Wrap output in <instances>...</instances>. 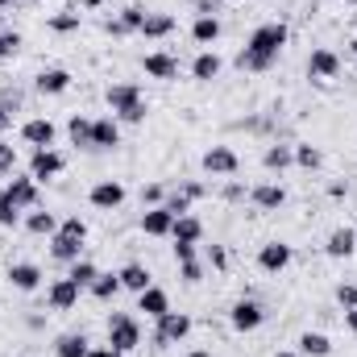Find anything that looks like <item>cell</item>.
Masks as SVG:
<instances>
[{"instance_id": "6da1fadb", "label": "cell", "mask_w": 357, "mask_h": 357, "mask_svg": "<svg viewBox=\"0 0 357 357\" xmlns=\"http://www.w3.org/2000/svg\"><path fill=\"white\" fill-rule=\"evenodd\" d=\"M287 25L282 21H266V25H258L254 33H250V42H245V50L237 54V67L241 71H270L274 63H278V54H282V46H287Z\"/></svg>"}, {"instance_id": "7a4b0ae2", "label": "cell", "mask_w": 357, "mask_h": 357, "mask_svg": "<svg viewBox=\"0 0 357 357\" xmlns=\"http://www.w3.org/2000/svg\"><path fill=\"white\" fill-rule=\"evenodd\" d=\"M104 100H108V108H112L116 121L142 125V121L150 116V104H146V96H142L137 84H112V88L104 91Z\"/></svg>"}, {"instance_id": "3957f363", "label": "cell", "mask_w": 357, "mask_h": 357, "mask_svg": "<svg viewBox=\"0 0 357 357\" xmlns=\"http://www.w3.org/2000/svg\"><path fill=\"white\" fill-rule=\"evenodd\" d=\"M108 345L116 354H133L142 345V324L129 316V312H112L108 316Z\"/></svg>"}, {"instance_id": "277c9868", "label": "cell", "mask_w": 357, "mask_h": 357, "mask_svg": "<svg viewBox=\"0 0 357 357\" xmlns=\"http://www.w3.org/2000/svg\"><path fill=\"white\" fill-rule=\"evenodd\" d=\"M191 328H195V320H191L187 312H167V316H158L154 345L167 349V345H175V341H183V337H191Z\"/></svg>"}, {"instance_id": "5b68a950", "label": "cell", "mask_w": 357, "mask_h": 357, "mask_svg": "<svg viewBox=\"0 0 357 357\" xmlns=\"http://www.w3.org/2000/svg\"><path fill=\"white\" fill-rule=\"evenodd\" d=\"M199 167H204L208 175H216V178H233L237 171H241V158H237L233 146H212V150H204Z\"/></svg>"}, {"instance_id": "8992f818", "label": "cell", "mask_w": 357, "mask_h": 357, "mask_svg": "<svg viewBox=\"0 0 357 357\" xmlns=\"http://www.w3.org/2000/svg\"><path fill=\"white\" fill-rule=\"evenodd\" d=\"M262 320H266V312H262V303H258V299H250V295H241V299L229 307V324H233L237 333H258V328H262Z\"/></svg>"}, {"instance_id": "52a82bcc", "label": "cell", "mask_w": 357, "mask_h": 357, "mask_svg": "<svg viewBox=\"0 0 357 357\" xmlns=\"http://www.w3.org/2000/svg\"><path fill=\"white\" fill-rule=\"evenodd\" d=\"M88 204L100 208V212H116V208L125 204V183H121V178H100V183H91Z\"/></svg>"}, {"instance_id": "ba28073f", "label": "cell", "mask_w": 357, "mask_h": 357, "mask_svg": "<svg viewBox=\"0 0 357 357\" xmlns=\"http://www.w3.org/2000/svg\"><path fill=\"white\" fill-rule=\"evenodd\" d=\"M63 167H67V158L50 146V150H33L29 154V175L38 178V183H50V178L63 175Z\"/></svg>"}, {"instance_id": "9c48e42d", "label": "cell", "mask_w": 357, "mask_h": 357, "mask_svg": "<svg viewBox=\"0 0 357 357\" xmlns=\"http://www.w3.org/2000/svg\"><path fill=\"white\" fill-rule=\"evenodd\" d=\"M307 75H312V79H337V75H341V54L328 50V46H316V50L307 54Z\"/></svg>"}, {"instance_id": "30bf717a", "label": "cell", "mask_w": 357, "mask_h": 357, "mask_svg": "<svg viewBox=\"0 0 357 357\" xmlns=\"http://www.w3.org/2000/svg\"><path fill=\"white\" fill-rule=\"evenodd\" d=\"M54 133H59V129H54L50 116H33V121L21 125V142L33 146V150H50V146H54Z\"/></svg>"}, {"instance_id": "8fae6325", "label": "cell", "mask_w": 357, "mask_h": 357, "mask_svg": "<svg viewBox=\"0 0 357 357\" xmlns=\"http://www.w3.org/2000/svg\"><path fill=\"white\" fill-rule=\"evenodd\" d=\"M4 195L25 212V208H38V178L33 175H13L8 178V187H4Z\"/></svg>"}, {"instance_id": "7c38bea8", "label": "cell", "mask_w": 357, "mask_h": 357, "mask_svg": "<svg viewBox=\"0 0 357 357\" xmlns=\"http://www.w3.org/2000/svg\"><path fill=\"white\" fill-rule=\"evenodd\" d=\"M121 146V121L116 116H96L91 121V150H116Z\"/></svg>"}, {"instance_id": "4fadbf2b", "label": "cell", "mask_w": 357, "mask_h": 357, "mask_svg": "<svg viewBox=\"0 0 357 357\" xmlns=\"http://www.w3.org/2000/svg\"><path fill=\"white\" fill-rule=\"evenodd\" d=\"M171 229H175V212H171L167 204L142 212V233H146V237H171Z\"/></svg>"}, {"instance_id": "5bb4252c", "label": "cell", "mask_w": 357, "mask_h": 357, "mask_svg": "<svg viewBox=\"0 0 357 357\" xmlns=\"http://www.w3.org/2000/svg\"><path fill=\"white\" fill-rule=\"evenodd\" d=\"M79 295H84V291H79L71 278H54V282L46 287V303H50L54 312H71V307L79 303Z\"/></svg>"}, {"instance_id": "9a60e30c", "label": "cell", "mask_w": 357, "mask_h": 357, "mask_svg": "<svg viewBox=\"0 0 357 357\" xmlns=\"http://www.w3.org/2000/svg\"><path fill=\"white\" fill-rule=\"evenodd\" d=\"M250 204L258 212H278L287 204V187L282 183H258V187H250Z\"/></svg>"}, {"instance_id": "2e32d148", "label": "cell", "mask_w": 357, "mask_h": 357, "mask_svg": "<svg viewBox=\"0 0 357 357\" xmlns=\"http://www.w3.org/2000/svg\"><path fill=\"white\" fill-rule=\"evenodd\" d=\"M287 266H291V245H287V241H266V245L258 250V270L282 274Z\"/></svg>"}, {"instance_id": "e0dca14e", "label": "cell", "mask_w": 357, "mask_h": 357, "mask_svg": "<svg viewBox=\"0 0 357 357\" xmlns=\"http://www.w3.org/2000/svg\"><path fill=\"white\" fill-rule=\"evenodd\" d=\"M142 71H146L150 79L171 84V79L178 75V59H175V54H167V50H154V54H146V59H142Z\"/></svg>"}, {"instance_id": "ac0fdd59", "label": "cell", "mask_w": 357, "mask_h": 357, "mask_svg": "<svg viewBox=\"0 0 357 357\" xmlns=\"http://www.w3.org/2000/svg\"><path fill=\"white\" fill-rule=\"evenodd\" d=\"M354 250H357V229H349V225H341V229H333L328 233V241H324V254L328 258H354Z\"/></svg>"}, {"instance_id": "d6986e66", "label": "cell", "mask_w": 357, "mask_h": 357, "mask_svg": "<svg viewBox=\"0 0 357 357\" xmlns=\"http://www.w3.org/2000/svg\"><path fill=\"white\" fill-rule=\"evenodd\" d=\"M8 287L13 291H38L42 287V266H33V262H13L8 266Z\"/></svg>"}, {"instance_id": "ffe728a7", "label": "cell", "mask_w": 357, "mask_h": 357, "mask_svg": "<svg viewBox=\"0 0 357 357\" xmlns=\"http://www.w3.org/2000/svg\"><path fill=\"white\" fill-rule=\"evenodd\" d=\"M33 88L42 91V96H63V91L71 88V71L67 67H46V71H38Z\"/></svg>"}, {"instance_id": "44dd1931", "label": "cell", "mask_w": 357, "mask_h": 357, "mask_svg": "<svg viewBox=\"0 0 357 357\" xmlns=\"http://www.w3.org/2000/svg\"><path fill=\"white\" fill-rule=\"evenodd\" d=\"M50 258L71 266V262L84 258V241H79V237H67V233H54V237H50Z\"/></svg>"}, {"instance_id": "7402d4cb", "label": "cell", "mask_w": 357, "mask_h": 357, "mask_svg": "<svg viewBox=\"0 0 357 357\" xmlns=\"http://www.w3.org/2000/svg\"><path fill=\"white\" fill-rule=\"evenodd\" d=\"M137 312H146L150 320H158V316L171 312V295H167L162 287H146V291L137 295Z\"/></svg>"}, {"instance_id": "603a6c76", "label": "cell", "mask_w": 357, "mask_h": 357, "mask_svg": "<svg viewBox=\"0 0 357 357\" xmlns=\"http://www.w3.org/2000/svg\"><path fill=\"white\" fill-rule=\"evenodd\" d=\"M220 71H225V63H220V54H216V50H199V54H195V63H191V75H195L199 84H212Z\"/></svg>"}, {"instance_id": "cb8c5ba5", "label": "cell", "mask_w": 357, "mask_h": 357, "mask_svg": "<svg viewBox=\"0 0 357 357\" xmlns=\"http://www.w3.org/2000/svg\"><path fill=\"white\" fill-rule=\"evenodd\" d=\"M291 162H295V146H282V142H270L266 154H262V167H266L270 175H282Z\"/></svg>"}, {"instance_id": "d4e9b609", "label": "cell", "mask_w": 357, "mask_h": 357, "mask_svg": "<svg viewBox=\"0 0 357 357\" xmlns=\"http://www.w3.org/2000/svg\"><path fill=\"white\" fill-rule=\"evenodd\" d=\"M116 274H121V287H125V291H133V295H142L146 287H154V274L142 266V262H129V266H121Z\"/></svg>"}, {"instance_id": "484cf974", "label": "cell", "mask_w": 357, "mask_h": 357, "mask_svg": "<svg viewBox=\"0 0 357 357\" xmlns=\"http://www.w3.org/2000/svg\"><path fill=\"white\" fill-rule=\"evenodd\" d=\"M171 33H175V17H171V13H146V21H142V38L162 42V38H171Z\"/></svg>"}, {"instance_id": "4316f807", "label": "cell", "mask_w": 357, "mask_h": 357, "mask_svg": "<svg viewBox=\"0 0 357 357\" xmlns=\"http://www.w3.org/2000/svg\"><path fill=\"white\" fill-rule=\"evenodd\" d=\"M25 229H29L33 237H54V233H59V216H54V212H42V208H29Z\"/></svg>"}, {"instance_id": "83f0119b", "label": "cell", "mask_w": 357, "mask_h": 357, "mask_svg": "<svg viewBox=\"0 0 357 357\" xmlns=\"http://www.w3.org/2000/svg\"><path fill=\"white\" fill-rule=\"evenodd\" d=\"M171 237L175 241H187V245H199V237H204V220L199 216H175V229H171Z\"/></svg>"}, {"instance_id": "f1b7e54d", "label": "cell", "mask_w": 357, "mask_h": 357, "mask_svg": "<svg viewBox=\"0 0 357 357\" xmlns=\"http://www.w3.org/2000/svg\"><path fill=\"white\" fill-rule=\"evenodd\" d=\"M88 337L84 333H63L59 341H54V354L59 357H88Z\"/></svg>"}, {"instance_id": "f546056e", "label": "cell", "mask_w": 357, "mask_h": 357, "mask_svg": "<svg viewBox=\"0 0 357 357\" xmlns=\"http://www.w3.org/2000/svg\"><path fill=\"white\" fill-rule=\"evenodd\" d=\"M191 38H195L199 46H212V42L220 38V17H195V21H191Z\"/></svg>"}, {"instance_id": "4dcf8cb0", "label": "cell", "mask_w": 357, "mask_h": 357, "mask_svg": "<svg viewBox=\"0 0 357 357\" xmlns=\"http://www.w3.org/2000/svg\"><path fill=\"white\" fill-rule=\"evenodd\" d=\"M121 291H125V287H121V274H104V270H100V274H96V282H91V295H96L100 303L116 299Z\"/></svg>"}, {"instance_id": "1f68e13d", "label": "cell", "mask_w": 357, "mask_h": 357, "mask_svg": "<svg viewBox=\"0 0 357 357\" xmlns=\"http://www.w3.org/2000/svg\"><path fill=\"white\" fill-rule=\"evenodd\" d=\"M299 354L303 357H328L333 354V341H328L324 333H303V337H299Z\"/></svg>"}, {"instance_id": "d6a6232c", "label": "cell", "mask_w": 357, "mask_h": 357, "mask_svg": "<svg viewBox=\"0 0 357 357\" xmlns=\"http://www.w3.org/2000/svg\"><path fill=\"white\" fill-rule=\"evenodd\" d=\"M84 25V13H75V8H67V13H54L50 21H46V29L50 33H75Z\"/></svg>"}, {"instance_id": "836d02e7", "label": "cell", "mask_w": 357, "mask_h": 357, "mask_svg": "<svg viewBox=\"0 0 357 357\" xmlns=\"http://www.w3.org/2000/svg\"><path fill=\"white\" fill-rule=\"evenodd\" d=\"M96 262H88V258H79V262H71V270H67V278L79 287V291H91V282H96Z\"/></svg>"}, {"instance_id": "e575fe53", "label": "cell", "mask_w": 357, "mask_h": 357, "mask_svg": "<svg viewBox=\"0 0 357 357\" xmlns=\"http://www.w3.org/2000/svg\"><path fill=\"white\" fill-rule=\"evenodd\" d=\"M67 133H71V146H79V150H91V121H88V116H71Z\"/></svg>"}, {"instance_id": "d590c367", "label": "cell", "mask_w": 357, "mask_h": 357, "mask_svg": "<svg viewBox=\"0 0 357 357\" xmlns=\"http://www.w3.org/2000/svg\"><path fill=\"white\" fill-rule=\"evenodd\" d=\"M320 162H324V154H320L316 146H307V142H299V146H295V167H303V171H316Z\"/></svg>"}, {"instance_id": "8d00e7d4", "label": "cell", "mask_w": 357, "mask_h": 357, "mask_svg": "<svg viewBox=\"0 0 357 357\" xmlns=\"http://www.w3.org/2000/svg\"><path fill=\"white\" fill-rule=\"evenodd\" d=\"M17 54H21V33L17 29H0V63H8Z\"/></svg>"}, {"instance_id": "74e56055", "label": "cell", "mask_w": 357, "mask_h": 357, "mask_svg": "<svg viewBox=\"0 0 357 357\" xmlns=\"http://www.w3.org/2000/svg\"><path fill=\"white\" fill-rule=\"evenodd\" d=\"M116 21H121V29H125V33H142L146 13H142L137 4H129V8H121V17H116Z\"/></svg>"}, {"instance_id": "f35d334b", "label": "cell", "mask_w": 357, "mask_h": 357, "mask_svg": "<svg viewBox=\"0 0 357 357\" xmlns=\"http://www.w3.org/2000/svg\"><path fill=\"white\" fill-rule=\"evenodd\" d=\"M17 225H21V208L0 191V229H17Z\"/></svg>"}, {"instance_id": "ab89813d", "label": "cell", "mask_w": 357, "mask_h": 357, "mask_svg": "<svg viewBox=\"0 0 357 357\" xmlns=\"http://www.w3.org/2000/svg\"><path fill=\"white\" fill-rule=\"evenodd\" d=\"M59 233H67V237H79V241H88V220H84V216H67V220H59Z\"/></svg>"}, {"instance_id": "60d3db41", "label": "cell", "mask_w": 357, "mask_h": 357, "mask_svg": "<svg viewBox=\"0 0 357 357\" xmlns=\"http://www.w3.org/2000/svg\"><path fill=\"white\" fill-rule=\"evenodd\" d=\"M17 171V146L0 137V175H13Z\"/></svg>"}, {"instance_id": "b9f144b4", "label": "cell", "mask_w": 357, "mask_h": 357, "mask_svg": "<svg viewBox=\"0 0 357 357\" xmlns=\"http://www.w3.org/2000/svg\"><path fill=\"white\" fill-rule=\"evenodd\" d=\"M208 266L225 274V270H229V250H225V245H208Z\"/></svg>"}, {"instance_id": "7bdbcfd3", "label": "cell", "mask_w": 357, "mask_h": 357, "mask_svg": "<svg viewBox=\"0 0 357 357\" xmlns=\"http://www.w3.org/2000/svg\"><path fill=\"white\" fill-rule=\"evenodd\" d=\"M167 199V191H162V183H150V187H142V204L146 208H158Z\"/></svg>"}, {"instance_id": "ee69618b", "label": "cell", "mask_w": 357, "mask_h": 357, "mask_svg": "<svg viewBox=\"0 0 357 357\" xmlns=\"http://www.w3.org/2000/svg\"><path fill=\"white\" fill-rule=\"evenodd\" d=\"M337 303H341L345 312L357 307V287H354V282H341V287H337Z\"/></svg>"}, {"instance_id": "f6af8a7d", "label": "cell", "mask_w": 357, "mask_h": 357, "mask_svg": "<svg viewBox=\"0 0 357 357\" xmlns=\"http://www.w3.org/2000/svg\"><path fill=\"white\" fill-rule=\"evenodd\" d=\"M178 191H183V195H187V199H191V204H195V199H204V195H208V187H204V183H199V178H187V183H178Z\"/></svg>"}, {"instance_id": "bcb514c9", "label": "cell", "mask_w": 357, "mask_h": 357, "mask_svg": "<svg viewBox=\"0 0 357 357\" xmlns=\"http://www.w3.org/2000/svg\"><path fill=\"white\" fill-rule=\"evenodd\" d=\"M162 204H167V208H171V212H175V216H187V212H191V199H187V195H183V191H175V195H167V199H162Z\"/></svg>"}, {"instance_id": "7dc6e473", "label": "cell", "mask_w": 357, "mask_h": 357, "mask_svg": "<svg viewBox=\"0 0 357 357\" xmlns=\"http://www.w3.org/2000/svg\"><path fill=\"white\" fill-rule=\"evenodd\" d=\"M178 278L183 282H199L204 278V262H178Z\"/></svg>"}, {"instance_id": "c3c4849f", "label": "cell", "mask_w": 357, "mask_h": 357, "mask_svg": "<svg viewBox=\"0 0 357 357\" xmlns=\"http://www.w3.org/2000/svg\"><path fill=\"white\" fill-rule=\"evenodd\" d=\"M175 262H195V245H187V241H175Z\"/></svg>"}, {"instance_id": "681fc988", "label": "cell", "mask_w": 357, "mask_h": 357, "mask_svg": "<svg viewBox=\"0 0 357 357\" xmlns=\"http://www.w3.org/2000/svg\"><path fill=\"white\" fill-rule=\"evenodd\" d=\"M220 195H225L229 204H237V199H245V187H241V183H225V191H220Z\"/></svg>"}, {"instance_id": "f907efd6", "label": "cell", "mask_w": 357, "mask_h": 357, "mask_svg": "<svg viewBox=\"0 0 357 357\" xmlns=\"http://www.w3.org/2000/svg\"><path fill=\"white\" fill-rule=\"evenodd\" d=\"M8 129H13V108L0 104V133H8Z\"/></svg>"}, {"instance_id": "816d5d0a", "label": "cell", "mask_w": 357, "mask_h": 357, "mask_svg": "<svg viewBox=\"0 0 357 357\" xmlns=\"http://www.w3.org/2000/svg\"><path fill=\"white\" fill-rule=\"evenodd\" d=\"M88 357H125V354H116L112 345H104V349H88Z\"/></svg>"}, {"instance_id": "f5cc1de1", "label": "cell", "mask_w": 357, "mask_h": 357, "mask_svg": "<svg viewBox=\"0 0 357 357\" xmlns=\"http://www.w3.org/2000/svg\"><path fill=\"white\" fill-rule=\"evenodd\" d=\"M328 195H333V199H341V195H349V187H345V183H333V187H328Z\"/></svg>"}, {"instance_id": "db71d44e", "label": "cell", "mask_w": 357, "mask_h": 357, "mask_svg": "<svg viewBox=\"0 0 357 357\" xmlns=\"http://www.w3.org/2000/svg\"><path fill=\"white\" fill-rule=\"evenodd\" d=\"M345 324H349V333H357V307H349V312H345Z\"/></svg>"}, {"instance_id": "11a10c76", "label": "cell", "mask_w": 357, "mask_h": 357, "mask_svg": "<svg viewBox=\"0 0 357 357\" xmlns=\"http://www.w3.org/2000/svg\"><path fill=\"white\" fill-rule=\"evenodd\" d=\"M183 357H212L208 349H191V354H183Z\"/></svg>"}, {"instance_id": "9f6ffc18", "label": "cell", "mask_w": 357, "mask_h": 357, "mask_svg": "<svg viewBox=\"0 0 357 357\" xmlns=\"http://www.w3.org/2000/svg\"><path fill=\"white\" fill-rule=\"evenodd\" d=\"M79 4H88V8H100V4H108V0H79Z\"/></svg>"}, {"instance_id": "6f0895ef", "label": "cell", "mask_w": 357, "mask_h": 357, "mask_svg": "<svg viewBox=\"0 0 357 357\" xmlns=\"http://www.w3.org/2000/svg\"><path fill=\"white\" fill-rule=\"evenodd\" d=\"M274 357H303V354H291V349H282V354H274Z\"/></svg>"}, {"instance_id": "680465c9", "label": "cell", "mask_w": 357, "mask_h": 357, "mask_svg": "<svg viewBox=\"0 0 357 357\" xmlns=\"http://www.w3.org/2000/svg\"><path fill=\"white\" fill-rule=\"evenodd\" d=\"M8 4H13V0H0V8H8Z\"/></svg>"}, {"instance_id": "91938a15", "label": "cell", "mask_w": 357, "mask_h": 357, "mask_svg": "<svg viewBox=\"0 0 357 357\" xmlns=\"http://www.w3.org/2000/svg\"><path fill=\"white\" fill-rule=\"evenodd\" d=\"M349 4H354V8H357V0H349Z\"/></svg>"}, {"instance_id": "94428289", "label": "cell", "mask_w": 357, "mask_h": 357, "mask_svg": "<svg viewBox=\"0 0 357 357\" xmlns=\"http://www.w3.org/2000/svg\"><path fill=\"white\" fill-rule=\"evenodd\" d=\"M354 54H357V42H354Z\"/></svg>"}]
</instances>
